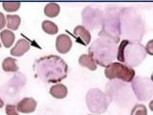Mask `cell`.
Returning a JSON list of instances; mask_svg holds the SVG:
<instances>
[{
	"label": "cell",
	"instance_id": "cb8c5ba5",
	"mask_svg": "<svg viewBox=\"0 0 153 115\" xmlns=\"http://www.w3.org/2000/svg\"><path fill=\"white\" fill-rule=\"evenodd\" d=\"M3 9L6 12L12 13V12H16L20 8V3L19 2H4L2 4Z\"/></svg>",
	"mask_w": 153,
	"mask_h": 115
},
{
	"label": "cell",
	"instance_id": "277c9868",
	"mask_svg": "<svg viewBox=\"0 0 153 115\" xmlns=\"http://www.w3.org/2000/svg\"><path fill=\"white\" fill-rule=\"evenodd\" d=\"M146 58V52L141 42L129 41L126 40L120 42L116 59L121 63L133 68L140 65Z\"/></svg>",
	"mask_w": 153,
	"mask_h": 115
},
{
	"label": "cell",
	"instance_id": "9a60e30c",
	"mask_svg": "<svg viewBox=\"0 0 153 115\" xmlns=\"http://www.w3.org/2000/svg\"><path fill=\"white\" fill-rule=\"evenodd\" d=\"M30 47V42H28L26 40H19L11 49V55L13 57H21L29 51Z\"/></svg>",
	"mask_w": 153,
	"mask_h": 115
},
{
	"label": "cell",
	"instance_id": "5bb4252c",
	"mask_svg": "<svg viewBox=\"0 0 153 115\" xmlns=\"http://www.w3.org/2000/svg\"><path fill=\"white\" fill-rule=\"evenodd\" d=\"M56 50L59 51L60 54H67L72 48V40L69 36L65 35H59L56 37Z\"/></svg>",
	"mask_w": 153,
	"mask_h": 115
},
{
	"label": "cell",
	"instance_id": "d4e9b609",
	"mask_svg": "<svg viewBox=\"0 0 153 115\" xmlns=\"http://www.w3.org/2000/svg\"><path fill=\"white\" fill-rule=\"evenodd\" d=\"M5 110H6L7 115H19L16 107L13 105H7L6 108H5Z\"/></svg>",
	"mask_w": 153,
	"mask_h": 115
},
{
	"label": "cell",
	"instance_id": "ffe728a7",
	"mask_svg": "<svg viewBox=\"0 0 153 115\" xmlns=\"http://www.w3.org/2000/svg\"><path fill=\"white\" fill-rule=\"evenodd\" d=\"M2 69L5 72H17L18 65L16 64V60L13 59V58H6L3 60L2 63Z\"/></svg>",
	"mask_w": 153,
	"mask_h": 115
},
{
	"label": "cell",
	"instance_id": "30bf717a",
	"mask_svg": "<svg viewBox=\"0 0 153 115\" xmlns=\"http://www.w3.org/2000/svg\"><path fill=\"white\" fill-rule=\"evenodd\" d=\"M81 17H82L83 27L87 30H96L102 26L103 13L100 9L86 7L83 9L81 13Z\"/></svg>",
	"mask_w": 153,
	"mask_h": 115
},
{
	"label": "cell",
	"instance_id": "6da1fadb",
	"mask_svg": "<svg viewBox=\"0 0 153 115\" xmlns=\"http://www.w3.org/2000/svg\"><path fill=\"white\" fill-rule=\"evenodd\" d=\"M33 67L38 78L45 83L57 84L64 80L68 74V65L59 56L42 57L36 60Z\"/></svg>",
	"mask_w": 153,
	"mask_h": 115
},
{
	"label": "cell",
	"instance_id": "9c48e42d",
	"mask_svg": "<svg viewBox=\"0 0 153 115\" xmlns=\"http://www.w3.org/2000/svg\"><path fill=\"white\" fill-rule=\"evenodd\" d=\"M131 87L134 94L140 101L150 100L153 95V84L151 79L135 76L131 81Z\"/></svg>",
	"mask_w": 153,
	"mask_h": 115
},
{
	"label": "cell",
	"instance_id": "3957f363",
	"mask_svg": "<svg viewBox=\"0 0 153 115\" xmlns=\"http://www.w3.org/2000/svg\"><path fill=\"white\" fill-rule=\"evenodd\" d=\"M121 10L117 5H108L105 8L103 13L102 30L99 33V37H105L118 43L121 40Z\"/></svg>",
	"mask_w": 153,
	"mask_h": 115
},
{
	"label": "cell",
	"instance_id": "8992f818",
	"mask_svg": "<svg viewBox=\"0 0 153 115\" xmlns=\"http://www.w3.org/2000/svg\"><path fill=\"white\" fill-rule=\"evenodd\" d=\"M106 94L109 98L114 100L119 105L126 107L128 103H131L133 97L130 93L128 85L122 81L111 80V81L106 84Z\"/></svg>",
	"mask_w": 153,
	"mask_h": 115
},
{
	"label": "cell",
	"instance_id": "e0dca14e",
	"mask_svg": "<svg viewBox=\"0 0 153 115\" xmlns=\"http://www.w3.org/2000/svg\"><path fill=\"white\" fill-rule=\"evenodd\" d=\"M79 65H81L82 67H86L91 71H95L97 69V64L94 60V59L91 57L89 54H84V55H81L79 59Z\"/></svg>",
	"mask_w": 153,
	"mask_h": 115
},
{
	"label": "cell",
	"instance_id": "4316f807",
	"mask_svg": "<svg viewBox=\"0 0 153 115\" xmlns=\"http://www.w3.org/2000/svg\"><path fill=\"white\" fill-rule=\"evenodd\" d=\"M5 26H6V17L2 13H0V30H2Z\"/></svg>",
	"mask_w": 153,
	"mask_h": 115
},
{
	"label": "cell",
	"instance_id": "5b68a950",
	"mask_svg": "<svg viewBox=\"0 0 153 115\" xmlns=\"http://www.w3.org/2000/svg\"><path fill=\"white\" fill-rule=\"evenodd\" d=\"M118 47L116 43L105 37H99L89 47V55L94 59L96 64L106 67L112 63L117 57Z\"/></svg>",
	"mask_w": 153,
	"mask_h": 115
},
{
	"label": "cell",
	"instance_id": "2e32d148",
	"mask_svg": "<svg viewBox=\"0 0 153 115\" xmlns=\"http://www.w3.org/2000/svg\"><path fill=\"white\" fill-rule=\"evenodd\" d=\"M67 93L68 89L64 84H56L50 88V94L56 99H63L67 96Z\"/></svg>",
	"mask_w": 153,
	"mask_h": 115
},
{
	"label": "cell",
	"instance_id": "83f0119b",
	"mask_svg": "<svg viewBox=\"0 0 153 115\" xmlns=\"http://www.w3.org/2000/svg\"><path fill=\"white\" fill-rule=\"evenodd\" d=\"M4 107V102H3V100L1 99V97H0V108H3Z\"/></svg>",
	"mask_w": 153,
	"mask_h": 115
},
{
	"label": "cell",
	"instance_id": "8fae6325",
	"mask_svg": "<svg viewBox=\"0 0 153 115\" xmlns=\"http://www.w3.org/2000/svg\"><path fill=\"white\" fill-rule=\"evenodd\" d=\"M26 84V77L21 73H17L10 80L1 88L3 95L6 98H13L16 93H19L20 89Z\"/></svg>",
	"mask_w": 153,
	"mask_h": 115
},
{
	"label": "cell",
	"instance_id": "7402d4cb",
	"mask_svg": "<svg viewBox=\"0 0 153 115\" xmlns=\"http://www.w3.org/2000/svg\"><path fill=\"white\" fill-rule=\"evenodd\" d=\"M42 29H43V31L47 34H49V35H56V34L59 32V28H57V26L54 22L49 21V20L43 21Z\"/></svg>",
	"mask_w": 153,
	"mask_h": 115
},
{
	"label": "cell",
	"instance_id": "ba28073f",
	"mask_svg": "<svg viewBox=\"0 0 153 115\" xmlns=\"http://www.w3.org/2000/svg\"><path fill=\"white\" fill-rule=\"evenodd\" d=\"M104 75L108 80H119L123 83H131L135 77V70L121 62H112L105 67Z\"/></svg>",
	"mask_w": 153,
	"mask_h": 115
},
{
	"label": "cell",
	"instance_id": "f1b7e54d",
	"mask_svg": "<svg viewBox=\"0 0 153 115\" xmlns=\"http://www.w3.org/2000/svg\"><path fill=\"white\" fill-rule=\"evenodd\" d=\"M0 48H1V43H0Z\"/></svg>",
	"mask_w": 153,
	"mask_h": 115
},
{
	"label": "cell",
	"instance_id": "4fadbf2b",
	"mask_svg": "<svg viewBox=\"0 0 153 115\" xmlns=\"http://www.w3.org/2000/svg\"><path fill=\"white\" fill-rule=\"evenodd\" d=\"M37 103L35 99L33 98H23L21 101H19L16 105V109L18 112L21 113H31L33 112L36 108Z\"/></svg>",
	"mask_w": 153,
	"mask_h": 115
},
{
	"label": "cell",
	"instance_id": "44dd1931",
	"mask_svg": "<svg viewBox=\"0 0 153 115\" xmlns=\"http://www.w3.org/2000/svg\"><path fill=\"white\" fill-rule=\"evenodd\" d=\"M60 7L56 3H49L44 8V13L49 17H56L59 14Z\"/></svg>",
	"mask_w": 153,
	"mask_h": 115
},
{
	"label": "cell",
	"instance_id": "ac0fdd59",
	"mask_svg": "<svg viewBox=\"0 0 153 115\" xmlns=\"http://www.w3.org/2000/svg\"><path fill=\"white\" fill-rule=\"evenodd\" d=\"M0 38H1L4 47L10 48L13 44L14 40H16V36H14V34L12 31L3 30L0 33Z\"/></svg>",
	"mask_w": 153,
	"mask_h": 115
},
{
	"label": "cell",
	"instance_id": "603a6c76",
	"mask_svg": "<svg viewBox=\"0 0 153 115\" xmlns=\"http://www.w3.org/2000/svg\"><path fill=\"white\" fill-rule=\"evenodd\" d=\"M130 115H147V109L145 105H135L131 110Z\"/></svg>",
	"mask_w": 153,
	"mask_h": 115
},
{
	"label": "cell",
	"instance_id": "7a4b0ae2",
	"mask_svg": "<svg viewBox=\"0 0 153 115\" xmlns=\"http://www.w3.org/2000/svg\"><path fill=\"white\" fill-rule=\"evenodd\" d=\"M146 33L145 21L138 11L133 7H124L121 10V36L126 40L141 42Z\"/></svg>",
	"mask_w": 153,
	"mask_h": 115
},
{
	"label": "cell",
	"instance_id": "7c38bea8",
	"mask_svg": "<svg viewBox=\"0 0 153 115\" xmlns=\"http://www.w3.org/2000/svg\"><path fill=\"white\" fill-rule=\"evenodd\" d=\"M73 35L76 37V41L78 43H80L84 46H87L91 41V34L86 28L83 26H76L74 29Z\"/></svg>",
	"mask_w": 153,
	"mask_h": 115
},
{
	"label": "cell",
	"instance_id": "484cf974",
	"mask_svg": "<svg viewBox=\"0 0 153 115\" xmlns=\"http://www.w3.org/2000/svg\"><path fill=\"white\" fill-rule=\"evenodd\" d=\"M152 40H149L147 42V44H146V46L145 47V49H146V54H148V55H153V51H152Z\"/></svg>",
	"mask_w": 153,
	"mask_h": 115
},
{
	"label": "cell",
	"instance_id": "52a82bcc",
	"mask_svg": "<svg viewBox=\"0 0 153 115\" xmlns=\"http://www.w3.org/2000/svg\"><path fill=\"white\" fill-rule=\"evenodd\" d=\"M111 99L109 96L98 88L90 89L86 94V105L94 114H102L107 110Z\"/></svg>",
	"mask_w": 153,
	"mask_h": 115
},
{
	"label": "cell",
	"instance_id": "d6986e66",
	"mask_svg": "<svg viewBox=\"0 0 153 115\" xmlns=\"http://www.w3.org/2000/svg\"><path fill=\"white\" fill-rule=\"evenodd\" d=\"M21 23V18L19 16L16 14H8L6 16V25L10 30L16 31L18 29L19 25Z\"/></svg>",
	"mask_w": 153,
	"mask_h": 115
}]
</instances>
